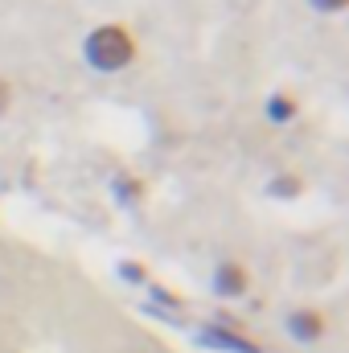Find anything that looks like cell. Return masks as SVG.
Segmentation results:
<instances>
[{
    "label": "cell",
    "mask_w": 349,
    "mask_h": 353,
    "mask_svg": "<svg viewBox=\"0 0 349 353\" xmlns=\"http://www.w3.org/2000/svg\"><path fill=\"white\" fill-rule=\"evenodd\" d=\"M83 58L99 74H119V70H128L136 62V37L123 25H99L83 41Z\"/></svg>",
    "instance_id": "obj_1"
},
{
    "label": "cell",
    "mask_w": 349,
    "mask_h": 353,
    "mask_svg": "<svg viewBox=\"0 0 349 353\" xmlns=\"http://www.w3.org/2000/svg\"><path fill=\"white\" fill-rule=\"evenodd\" d=\"M288 333H292L296 341L312 345V341H321V333H325V316H321L317 308H300V312L288 316Z\"/></svg>",
    "instance_id": "obj_2"
},
{
    "label": "cell",
    "mask_w": 349,
    "mask_h": 353,
    "mask_svg": "<svg viewBox=\"0 0 349 353\" xmlns=\"http://www.w3.org/2000/svg\"><path fill=\"white\" fill-rule=\"evenodd\" d=\"M214 292L218 296H243L247 292V267L243 263H218V271H214Z\"/></svg>",
    "instance_id": "obj_3"
},
{
    "label": "cell",
    "mask_w": 349,
    "mask_h": 353,
    "mask_svg": "<svg viewBox=\"0 0 349 353\" xmlns=\"http://www.w3.org/2000/svg\"><path fill=\"white\" fill-rule=\"evenodd\" d=\"M296 115V99H288V94H271L267 99V119L271 123H288Z\"/></svg>",
    "instance_id": "obj_4"
},
{
    "label": "cell",
    "mask_w": 349,
    "mask_h": 353,
    "mask_svg": "<svg viewBox=\"0 0 349 353\" xmlns=\"http://www.w3.org/2000/svg\"><path fill=\"white\" fill-rule=\"evenodd\" d=\"M308 4H312L317 12H341V8H346V0H308Z\"/></svg>",
    "instance_id": "obj_5"
},
{
    "label": "cell",
    "mask_w": 349,
    "mask_h": 353,
    "mask_svg": "<svg viewBox=\"0 0 349 353\" xmlns=\"http://www.w3.org/2000/svg\"><path fill=\"white\" fill-rule=\"evenodd\" d=\"M8 103H12V90H8V83H4V79H0V115H4V111H8Z\"/></svg>",
    "instance_id": "obj_6"
}]
</instances>
